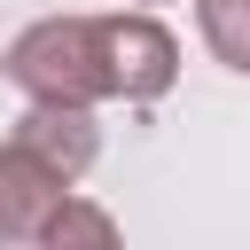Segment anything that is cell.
Segmentation results:
<instances>
[{"label":"cell","instance_id":"1","mask_svg":"<svg viewBox=\"0 0 250 250\" xmlns=\"http://www.w3.org/2000/svg\"><path fill=\"white\" fill-rule=\"evenodd\" d=\"M0 78H8L23 102H86V109H102V102H109L102 23H94V16H31V23L0 47Z\"/></svg>","mask_w":250,"mask_h":250},{"label":"cell","instance_id":"2","mask_svg":"<svg viewBox=\"0 0 250 250\" xmlns=\"http://www.w3.org/2000/svg\"><path fill=\"white\" fill-rule=\"evenodd\" d=\"M102 23V78H109V102H125V109H148V102H164L172 86H180V39L164 31V16L156 8H109V16H94Z\"/></svg>","mask_w":250,"mask_h":250},{"label":"cell","instance_id":"3","mask_svg":"<svg viewBox=\"0 0 250 250\" xmlns=\"http://www.w3.org/2000/svg\"><path fill=\"white\" fill-rule=\"evenodd\" d=\"M70 188H78V180H62L47 156H31L23 141H0V250L39 242Z\"/></svg>","mask_w":250,"mask_h":250},{"label":"cell","instance_id":"4","mask_svg":"<svg viewBox=\"0 0 250 250\" xmlns=\"http://www.w3.org/2000/svg\"><path fill=\"white\" fill-rule=\"evenodd\" d=\"M8 141H23L31 156H47L62 180H86L94 156H102V125H94L86 102H23V117H16Z\"/></svg>","mask_w":250,"mask_h":250},{"label":"cell","instance_id":"5","mask_svg":"<svg viewBox=\"0 0 250 250\" xmlns=\"http://www.w3.org/2000/svg\"><path fill=\"white\" fill-rule=\"evenodd\" d=\"M195 31H203L211 62L250 78V0H195Z\"/></svg>","mask_w":250,"mask_h":250},{"label":"cell","instance_id":"6","mask_svg":"<svg viewBox=\"0 0 250 250\" xmlns=\"http://www.w3.org/2000/svg\"><path fill=\"white\" fill-rule=\"evenodd\" d=\"M70 242H102V250L117 242V219H109L102 203H86L78 188H70V195H62V211L47 219V234H39V250H70Z\"/></svg>","mask_w":250,"mask_h":250},{"label":"cell","instance_id":"7","mask_svg":"<svg viewBox=\"0 0 250 250\" xmlns=\"http://www.w3.org/2000/svg\"><path fill=\"white\" fill-rule=\"evenodd\" d=\"M133 8H164V0H133Z\"/></svg>","mask_w":250,"mask_h":250}]
</instances>
